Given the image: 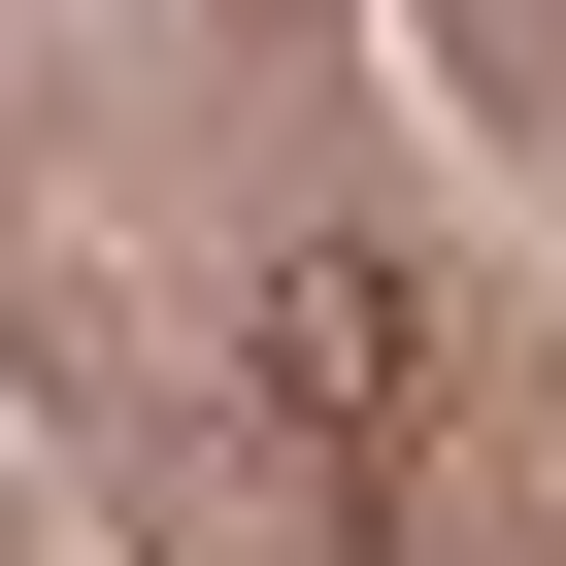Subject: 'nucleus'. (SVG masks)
Here are the masks:
<instances>
[{
	"label": "nucleus",
	"instance_id": "1",
	"mask_svg": "<svg viewBox=\"0 0 566 566\" xmlns=\"http://www.w3.org/2000/svg\"><path fill=\"white\" fill-rule=\"evenodd\" d=\"M233 334H266V433H301V500H334V533H400V266H367V233H301Z\"/></svg>",
	"mask_w": 566,
	"mask_h": 566
}]
</instances>
